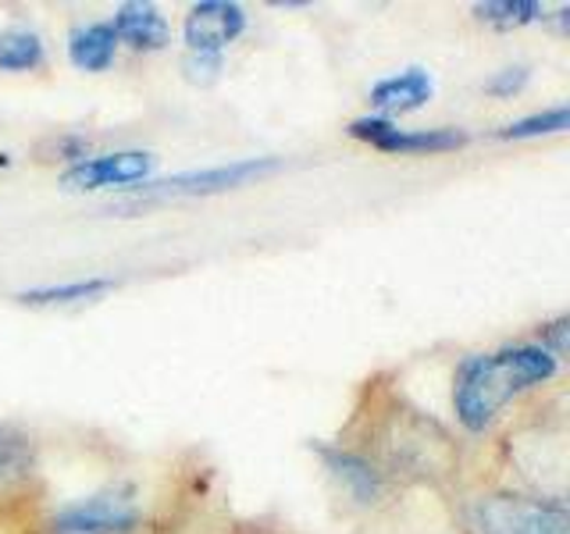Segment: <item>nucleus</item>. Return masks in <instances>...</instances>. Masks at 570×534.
I'll use <instances>...</instances> for the list:
<instances>
[{"label": "nucleus", "instance_id": "nucleus-1", "mask_svg": "<svg viewBox=\"0 0 570 534\" xmlns=\"http://www.w3.org/2000/svg\"><path fill=\"white\" fill-rule=\"evenodd\" d=\"M560 360L546 346H510L499 353L471 356L456 370L453 406L468 432H485L495 414L521 392L549 382Z\"/></svg>", "mask_w": 570, "mask_h": 534}, {"label": "nucleus", "instance_id": "nucleus-2", "mask_svg": "<svg viewBox=\"0 0 570 534\" xmlns=\"http://www.w3.org/2000/svg\"><path fill=\"white\" fill-rule=\"evenodd\" d=\"M136 524L139 503L132 485H111L89 498H79L50 521L53 534H125Z\"/></svg>", "mask_w": 570, "mask_h": 534}, {"label": "nucleus", "instance_id": "nucleus-3", "mask_svg": "<svg viewBox=\"0 0 570 534\" xmlns=\"http://www.w3.org/2000/svg\"><path fill=\"white\" fill-rule=\"evenodd\" d=\"M478 521L489 534H567V506L546 498L492 495L478 506Z\"/></svg>", "mask_w": 570, "mask_h": 534}, {"label": "nucleus", "instance_id": "nucleus-4", "mask_svg": "<svg viewBox=\"0 0 570 534\" xmlns=\"http://www.w3.org/2000/svg\"><path fill=\"white\" fill-rule=\"evenodd\" d=\"M278 160L272 157H249V160H232L222 168H204V171H183L171 178H160L136 192V200H171V196H210V192H225L254 182V178L275 171Z\"/></svg>", "mask_w": 570, "mask_h": 534}, {"label": "nucleus", "instance_id": "nucleus-5", "mask_svg": "<svg viewBox=\"0 0 570 534\" xmlns=\"http://www.w3.org/2000/svg\"><path fill=\"white\" fill-rule=\"evenodd\" d=\"M157 165L154 154L142 150H118V154H100L71 165L61 175V186L71 192H94V189H118L132 182H147Z\"/></svg>", "mask_w": 570, "mask_h": 534}, {"label": "nucleus", "instance_id": "nucleus-6", "mask_svg": "<svg viewBox=\"0 0 570 534\" xmlns=\"http://www.w3.org/2000/svg\"><path fill=\"white\" fill-rule=\"evenodd\" d=\"M350 136L385 154H442L468 142V132L456 129H396L385 118H356L350 125Z\"/></svg>", "mask_w": 570, "mask_h": 534}, {"label": "nucleus", "instance_id": "nucleus-7", "mask_svg": "<svg viewBox=\"0 0 570 534\" xmlns=\"http://www.w3.org/2000/svg\"><path fill=\"white\" fill-rule=\"evenodd\" d=\"M246 29V11L239 4H228V0H204V4H193L186 14L183 36L193 53H214L228 47L232 40H239Z\"/></svg>", "mask_w": 570, "mask_h": 534}, {"label": "nucleus", "instance_id": "nucleus-8", "mask_svg": "<svg viewBox=\"0 0 570 534\" xmlns=\"http://www.w3.org/2000/svg\"><path fill=\"white\" fill-rule=\"evenodd\" d=\"M435 82L424 68H406L400 76H389L382 82L371 86V103L382 107L389 115H406V111H421V107L432 100Z\"/></svg>", "mask_w": 570, "mask_h": 534}, {"label": "nucleus", "instance_id": "nucleus-9", "mask_svg": "<svg viewBox=\"0 0 570 534\" xmlns=\"http://www.w3.org/2000/svg\"><path fill=\"white\" fill-rule=\"evenodd\" d=\"M314 453L325 459L332 477L356 498V503H374V498L382 495V474L374 471L364 456H356L350 449H335V445H314Z\"/></svg>", "mask_w": 570, "mask_h": 534}, {"label": "nucleus", "instance_id": "nucleus-10", "mask_svg": "<svg viewBox=\"0 0 570 534\" xmlns=\"http://www.w3.org/2000/svg\"><path fill=\"white\" fill-rule=\"evenodd\" d=\"M111 29H115L118 40L129 43L132 50H160L171 40V29L165 22V14H160L154 4H121L115 11Z\"/></svg>", "mask_w": 570, "mask_h": 534}, {"label": "nucleus", "instance_id": "nucleus-11", "mask_svg": "<svg viewBox=\"0 0 570 534\" xmlns=\"http://www.w3.org/2000/svg\"><path fill=\"white\" fill-rule=\"evenodd\" d=\"M118 50V36L111 22H94V26H79L68 36V58L82 71H104L111 68Z\"/></svg>", "mask_w": 570, "mask_h": 534}, {"label": "nucleus", "instance_id": "nucleus-12", "mask_svg": "<svg viewBox=\"0 0 570 534\" xmlns=\"http://www.w3.org/2000/svg\"><path fill=\"white\" fill-rule=\"evenodd\" d=\"M43 58H47V50H43L40 32L22 29V26L0 32V71H32L43 65Z\"/></svg>", "mask_w": 570, "mask_h": 534}, {"label": "nucleus", "instance_id": "nucleus-13", "mask_svg": "<svg viewBox=\"0 0 570 534\" xmlns=\"http://www.w3.org/2000/svg\"><path fill=\"white\" fill-rule=\"evenodd\" d=\"M111 289H115L111 278H82V281H65V285H40V289H29L18 299L29 303V307H61V303L97 299V296L111 293Z\"/></svg>", "mask_w": 570, "mask_h": 534}, {"label": "nucleus", "instance_id": "nucleus-14", "mask_svg": "<svg viewBox=\"0 0 570 534\" xmlns=\"http://www.w3.org/2000/svg\"><path fill=\"white\" fill-rule=\"evenodd\" d=\"M474 14L481 22H492L499 29H513V26L539 22L542 8L534 0H489V4H474Z\"/></svg>", "mask_w": 570, "mask_h": 534}, {"label": "nucleus", "instance_id": "nucleus-15", "mask_svg": "<svg viewBox=\"0 0 570 534\" xmlns=\"http://www.w3.org/2000/svg\"><path fill=\"white\" fill-rule=\"evenodd\" d=\"M32 463V449L29 438L11 432V427H0V481H14L29 471Z\"/></svg>", "mask_w": 570, "mask_h": 534}, {"label": "nucleus", "instance_id": "nucleus-16", "mask_svg": "<svg viewBox=\"0 0 570 534\" xmlns=\"http://www.w3.org/2000/svg\"><path fill=\"white\" fill-rule=\"evenodd\" d=\"M570 125V111L560 103V107H552V111H542V115H531V118H521V121H513L507 125L503 139H531V136H549V132H563Z\"/></svg>", "mask_w": 570, "mask_h": 534}, {"label": "nucleus", "instance_id": "nucleus-17", "mask_svg": "<svg viewBox=\"0 0 570 534\" xmlns=\"http://www.w3.org/2000/svg\"><path fill=\"white\" fill-rule=\"evenodd\" d=\"M524 82H528V68H507V71H499L495 79H489L485 89L495 97H513L517 89H524Z\"/></svg>", "mask_w": 570, "mask_h": 534}, {"label": "nucleus", "instance_id": "nucleus-18", "mask_svg": "<svg viewBox=\"0 0 570 534\" xmlns=\"http://www.w3.org/2000/svg\"><path fill=\"white\" fill-rule=\"evenodd\" d=\"M542 335L552 343V349H549V353L560 360V356L567 353V317H560V320H552V325H546V332H542Z\"/></svg>", "mask_w": 570, "mask_h": 534}, {"label": "nucleus", "instance_id": "nucleus-19", "mask_svg": "<svg viewBox=\"0 0 570 534\" xmlns=\"http://www.w3.org/2000/svg\"><path fill=\"white\" fill-rule=\"evenodd\" d=\"M186 68H189L193 79H200V71H204V79H210L214 68H218V58H214V53H193V58L186 61Z\"/></svg>", "mask_w": 570, "mask_h": 534}]
</instances>
